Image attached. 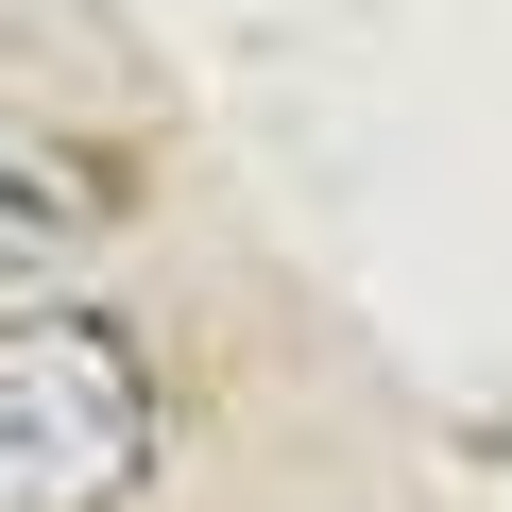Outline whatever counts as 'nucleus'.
<instances>
[{
    "instance_id": "1",
    "label": "nucleus",
    "mask_w": 512,
    "mask_h": 512,
    "mask_svg": "<svg viewBox=\"0 0 512 512\" xmlns=\"http://www.w3.org/2000/svg\"><path fill=\"white\" fill-rule=\"evenodd\" d=\"M154 359L120 308H0V512H137Z\"/></svg>"
}]
</instances>
